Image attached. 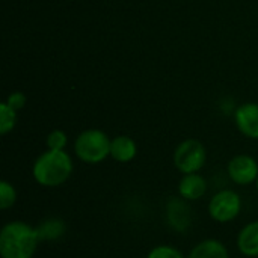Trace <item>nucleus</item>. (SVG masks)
<instances>
[{"mask_svg": "<svg viewBox=\"0 0 258 258\" xmlns=\"http://www.w3.org/2000/svg\"><path fill=\"white\" fill-rule=\"evenodd\" d=\"M236 246L242 255L248 258L258 257V221L248 222L237 234Z\"/></svg>", "mask_w": 258, "mask_h": 258, "instance_id": "nucleus-10", "label": "nucleus"}, {"mask_svg": "<svg viewBox=\"0 0 258 258\" xmlns=\"http://www.w3.org/2000/svg\"><path fill=\"white\" fill-rule=\"evenodd\" d=\"M17 198H18V195H17V190H15L14 184L3 180L0 183V209L3 212L12 209L15 206V203H17Z\"/></svg>", "mask_w": 258, "mask_h": 258, "instance_id": "nucleus-15", "label": "nucleus"}, {"mask_svg": "<svg viewBox=\"0 0 258 258\" xmlns=\"http://www.w3.org/2000/svg\"><path fill=\"white\" fill-rule=\"evenodd\" d=\"M147 258H186L184 254L172 245H157L150 249Z\"/></svg>", "mask_w": 258, "mask_h": 258, "instance_id": "nucleus-16", "label": "nucleus"}, {"mask_svg": "<svg viewBox=\"0 0 258 258\" xmlns=\"http://www.w3.org/2000/svg\"><path fill=\"white\" fill-rule=\"evenodd\" d=\"M206 162L207 151L198 139H186L174 151V165L183 175L200 172Z\"/></svg>", "mask_w": 258, "mask_h": 258, "instance_id": "nucleus-5", "label": "nucleus"}, {"mask_svg": "<svg viewBox=\"0 0 258 258\" xmlns=\"http://www.w3.org/2000/svg\"><path fill=\"white\" fill-rule=\"evenodd\" d=\"M228 177L239 186H249L258 178V162L249 154L234 156L227 166Z\"/></svg>", "mask_w": 258, "mask_h": 258, "instance_id": "nucleus-6", "label": "nucleus"}, {"mask_svg": "<svg viewBox=\"0 0 258 258\" xmlns=\"http://www.w3.org/2000/svg\"><path fill=\"white\" fill-rule=\"evenodd\" d=\"M186 258H230V252L221 240L206 239L197 243Z\"/></svg>", "mask_w": 258, "mask_h": 258, "instance_id": "nucleus-12", "label": "nucleus"}, {"mask_svg": "<svg viewBox=\"0 0 258 258\" xmlns=\"http://www.w3.org/2000/svg\"><path fill=\"white\" fill-rule=\"evenodd\" d=\"M255 187H257V192H258V178H257V181H255Z\"/></svg>", "mask_w": 258, "mask_h": 258, "instance_id": "nucleus-19", "label": "nucleus"}, {"mask_svg": "<svg viewBox=\"0 0 258 258\" xmlns=\"http://www.w3.org/2000/svg\"><path fill=\"white\" fill-rule=\"evenodd\" d=\"M38 234H39V240H44V242H54V240H59L63 237L65 231H67V227H65V222L62 219H57V218H48L45 221H42L38 227Z\"/></svg>", "mask_w": 258, "mask_h": 258, "instance_id": "nucleus-13", "label": "nucleus"}, {"mask_svg": "<svg viewBox=\"0 0 258 258\" xmlns=\"http://www.w3.org/2000/svg\"><path fill=\"white\" fill-rule=\"evenodd\" d=\"M109 136L98 128H88L82 132L74 142V153L79 160L88 165H98L110 156Z\"/></svg>", "mask_w": 258, "mask_h": 258, "instance_id": "nucleus-3", "label": "nucleus"}, {"mask_svg": "<svg viewBox=\"0 0 258 258\" xmlns=\"http://www.w3.org/2000/svg\"><path fill=\"white\" fill-rule=\"evenodd\" d=\"M17 124V110L8 106L5 101L0 104V133L5 136L14 130Z\"/></svg>", "mask_w": 258, "mask_h": 258, "instance_id": "nucleus-14", "label": "nucleus"}, {"mask_svg": "<svg viewBox=\"0 0 258 258\" xmlns=\"http://www.w3.org/2000/svg\"><path fill=\"white\" fill-rule=\"evenodd\" d=\"M242 197L233 189L218 190L209 201L207 212L210 218L218 224L233 222L242 212Z\"/></svg>", "mask_w": 258, "mask_h": 258, "instance_id": "nucleus-4", "label": "nucleus"}, {"mask_svg": "<svg viewBox=\"0 0 258 258\" xmlns=\"http://www.w3.org/2000/svg\"><path fill=\"white\" fill-rule=\"evenodd\" d=\"M234 121L239 132L249 138L258 139V104L257 103H245L236 109Z\"/></svg>", "mask_w": 258, "mask_h": 258, "instance_id": "nucleus-8", "label": "nucleus"}, {"mask_svg": "<svg viewBox=\"0 0 258 258\" xmlns=\"http://www.w3.org/2000/svg\"><path fill=\"white\" fill-rule=\"evenodd\" d=\"M187 203L189 201L183 200L181 197L169 198L166 203V221L169 227L178 233H184L192 224V210Z\"/></svg>", "mask_w": 258, "mask_h": 258, "instance_id": "nucleus-7", "label": "nucleus"}, {"mask_svg": "<svg viewBox=\"0 0 258 258\" xmlns=\"http://www.w3.org/2000/svg\"><path fill=\"white\" fill-rule=\"evenodd\" d=\"M8 106H11L14 110H20V109H23L24 107V104H26V95L23 94V92H20V91H15V92H11L9 95H8V98H6V101H5Z\"/></svg>", "mask_w": 258, "mask_h": 258, "instance_id": "nucleus-18", "label": "nucleus"}, {"mask_svg": "<svg viewBox=\"0 0 258 258\" xmlns=\"http://www.w3.org/2000/svg\"><path fill=\"white\" fill-rule=\"evenodd\" d=\"M68 144V136L63 130H53L45 139L47 150H65Z\"/></svg>", "mask_w": 258, "mask_h": 258, "instance_id": "nucleus-17", "label": "nucleus"}, {"mask_svg": "<svg viewBox=\"0 0 258 258\" xmlns=\"http://www.w3.org/2000/svg\"><path fill=\"white\" fill-rule=\"evenodd\" d=\"M39 242L36 227L24 221H11L0 230V257L33 258Z\"/></svg>", "mask_w": 258, "mask_h": 258, "instance_id": "nucleus-1", "label": "nucleus"}, {"mask_svg": "<svg viewBox=\"0 0 258 258\" xmlns=\"http://www.w3.org/2000/svg\"><path fill=\"white\" fill-rule=\"evenodd\" d=\"M207 189H209L207 180L200 172L184 174L178 181V187H177L178 197H181L189 203L201 200L207 194Z\"/></svg>", "mask_w": 258, "mask_h": 258, "instance_id": "nucleus-9", "label": "nucleus"}, {"mask_svg": "<svg viewBox=\"0 0 258 258\" xmlns=\"http://www.w3.org/2000/svg\"><path fill=\"white\" fill-rule=\"evenodd\" d=\"M73 171V159L65 150H47L33 162L32 177L39 186L53 189L67 183Z\"/></svg>", "mask_w": 258, "mask_h": 258, "instance_id": "nucleus-2", "label": "nucleus"}, {"mask_svg": "<svg viewBox=\"0 0 258 258\" xmlns=\"http://www.w3.org/2000/svg\"><path fill=\"white\" fill-rule=\"evenodd\" d=\"M138 154V145L130 136H116L110 142V157L118 163H128Z\"/></svg>", "mask_w": 258, "mask_h": 258, "instance_id": "nucleus-11", "label": "nucleus"}]
</instances>
